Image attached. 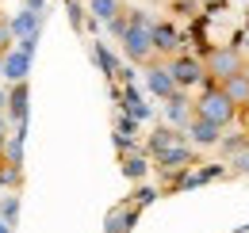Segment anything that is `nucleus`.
I'll return each instance as SVG.
<instances>
[{
    "instance_id": "bb28decb",
    "label": "nucleus",
    "mask_w": 249,
    "mask_h": 233,
    "mask_svg": "<svg viewBox=\"0 0 249 233\" xmlns=\"http://www.w3.org/2000/svg\"><path fill=\"white\" fill-rule=\"evenodd\" d=\"M242 111H246V115H249V103H246V107H242Z\"/></svg>"
},
{
    "instance_id": "f03ea898",
    "label": "nucleus",
    "mask_w": 249,
    "mask_h": 233,
    "mask_svg": "<svg viewBox=\"0 0 249 233\" xmlns=\"http://www.w3.org/2000/svg\"><path fill=\"white\" fill-rule=\"evenodd\" d=\"M196 118H207V122H215V126H234L238 122V107L226 100V92L211 81H203L199 88V96H196Z\"/></svg>"
},
{
    "instance_id": "6e6552de",
    "label": "nucleus",
    "mask_w": 249,
    "mask_h": 233,
    "mask_svg": "<svg viewBox=\"0 0 249 233\" xmlns=\"http://www.w3.org/2000/svg\"><path fill=\"white\" fill-rule=\"evenodd\" d=\"M146 88L154 92L157 100H169V96H177V92H180L177 81H173V73H169V65H165V61H157V58L146 65Z\"/></svg>"
},
{
    "instance_id": "9b49d317",
    "label": "nucleus",
    "mask_w": 249,
    "mask_h": 233,
    "mask_svg": "<svg viewBox=\"0 0 249 233\" xmlns=\"http://www.w3.org/2000/svg\"><path fill=\"white\" fill-rule=\"evenodd\" d=\"M138 214H142V210L134 203H119L107 218H104V233H130L138 226Z\"/></svg>"
},
{
    "instance_id": "6ab92c4d",
    "label": "nucleus",
    "mask_w": 249,
    "mask_h": 233,
    "mask_svg": "<svg viewBox=\"0 0 249 233\" xmlns=\"http://www.w3.org/2000/svg\"><path fill=\"white\" fill-rule=\"evenodd\" d=\"M16 218H19V195H8V199L0 203V222L16 230Z\"/></svg>"
},
{
    "instance_id": "1a4fd4ad",
    "label": "nucleus",
    "mask_w": 249,
    "mask_h": 233,
    "mask_svg": "<svg viewBox=\"0 0 249 233\" xmlns=\"http://www.w3.org/2000/svg\"><path fill=\"white\" fill-rule=\"evenodd\" d=\"M150 42H154V58H177L180 54V31L173 23H154Z\"/></svg>"
},
{
    "instance_id": "f257e3e1",
    "label": "nucleus",
    "mask_w": 249,
    "mask_h": 233,
    "mask_svg": "<svg viewBox=\"0 0 249 233\" xmlns=\"http://www.w3.org/2000/svg\"><path fill=\"white\" fill-rule=\"evenodd\" d=\"M126 19H130V27H126V34L119 38L123 42V58L134 61V65H150L154 61V42H150V19L138 12V8H126Z\"/></svg>"
},
{
    "instance_id": "0eeeda50",
    "label": "nucleus",
    "mask_w": 249,
    "mask_h": 233,
    "mask_svg": "<svg viewBox=\"0 0 249 233\" xmlns=\"http://www.w3.org/2000/svg\"><path fill=\"white\" fill-rule=\"evenodd\" d=\"M196 118V100L188 96V92H177V96H169L165 100V122L169 126H177V130H188V122Z\"/></svg>"
},
{
    "instance_id": "a211bd4d",
    "label": "nucleus",
    "mask_w": 249,
    "mask_h": 233,
    "mask_svg": "<svg viewBox=\"0 0 249 233\" xmlns=\"http://www.w3.org/2000/svg\"><path fill=\"white\" fill-rule=\"evenodd\" d=\"M89 8H92L96 19H104V23H111L119 12H123V0H89Z\"/></svg>"
},
{
    "instance_id": "f3484780",
    "label": "nucleus",
    "mask_w": 249,
    "mask_h": 233,
    "mask_svg": "<svg viewBox=\"0 0 249 233\" xmlns=\"http://www.w3.org/2000/svg\"><path fill=\"white\" fill-rule=\"evenodd\" d=\"M119 96H123V107H126V115L134 118V122H142V118H150V103H142V96H138V88H130V84H126L123 92H119Z\"/></svg>"
},
{
    "instance_id": "4468645a",
    "label": "nucleus",
    "mask_w": 249,
    "mask_h": 233,
    "mask_svg": "<svg viewBox=\"0 0 249 233\" xmlns=\"http://www.w3.org/2000/svg\"><path fill=\"white\" fill-rule=\"evenodd\" d=\"M27 73H31V54H23L19 46H16L12 54H4V77H8L12 84H23Z\"/></svg>"
},
{
    "instance_id": "a878e982",
    "label": "nucleus",
    "mask_w": 249,
    "mask_h": 233,
    "mask_svg": "<svg viewBox=\"0 0 249 233\" xmlns=\"http://www.w3.org/2000/svg\"><path fill=\"white\" fill-rule=\"evenodd\" d=\"M0 233H12V226H4V222H0Z\"/></svg>"
},
{
    "instance_id": "39448f33",
    "label": "nucleus",
    "mask_w": 249,
    "mask_h": 233,
    "mask_svg": "<svg viewBox=\"0 0 249 233\" xmlns=\"http://www.w3.org/2000/svg\"><path fill=\"white\" fill-rule=\"evenodd\" d=\"M192 168H196V149L188 146V142L157 157V172H161V180H169L173 187H177V183H180V176L192 172Z\"/></svg>"
},
{
    "instance_id": "f8f14e48",
    "label": "nucleus",
    "mask_w": 249,
    "mask_h": 233,
    "mask_svg": "<svg viewBox=\"0 0 249 233\" xmlns=\"http://www.w3.org/2000/svg\"><path fill=\"white\" fill-rule=\"evenodd\" d=\"M31 88H27V81L23 84H12V92H8V111L4 115H12V122L16 126H27V111H31Z\"/></svg>"
},
{
    "instance_id": "5701e85b",
    "label": "nucleus",
    "mask_w": 249,
    "mask_h": 233,
    "mask_svg": "<svg viewBox=\"0 0 249 233\" xmlns=\"http://www.w3.org/2000/svg\"><path fill=\"white\" fill-rule=\"evenodd\" d=\"M115 134H123V138H134V134H138V122H134L130 115H119V118H115Z\"/></svg>"
},
{
    "instance_id": "393cba45",
    "label": "nucleus",
    "mask_w": 249,
    "mask_h": 233,
    "mask_svg": "<svg viewBox=\"0 0 249 233\" xmlns=\"http://www.w3.org/2000/svg\"><path fill=\"white\" fill-rule=\"evenodd\" d=\"M8 146V115H0V149Z\"/></svg>"
},
{
    "instance_id": "ddd939ff",
    "label": "nucleus",
    "mask_w": 249,
    "mask_h": 233,
    "mask_svg": "<svg viewBox=\"0 0 249 233\" xmlns=\"http://www.w3.org/2000/svg\"><path fill=\"white\" fill-rule=\"evenodd\" d=\"M218 88H222V92H226V100H230V103L242 111V107L249 103V65L242 69V73H234L230 81H222Z\"/></svg>"
},
{
    "instance_id": "412c9836",
    "label": "nucleus",
    "mask_w": 249,
    "mask_h": 233,
    "mask_svg": "<svg viewBox=\"0 0 249 233\" xmlns=\"http://www.w3.org/2000/svg\"><path fill=\"white\" fill-rule=\"evenodd\" d=\"M12 42H16V34H12V23H8V19H0V58L16 50Z\"/></svg>"
},
{
    "instance_id": "cd10ccee",
    "label": "nucleus",
    "mask_w": 249,
    "mask_h": 233,
    "mask_svg": "<svg viewBox=\"0 0 249 233\" xmlns=\"http://www.w3.org/2000/svg\"><path fill=\"white\" fill-rule=\"evenodd\" d=\"M207 4H215V0H207Z\"/></svg>"
},
{
    "instance_id": "aec40b11",
    "label": "nucleus",
    "mask_w": 249,
    "mask_h": 233,
    "mask_svg": "<svg viewBox=\"0 0 249 233\" xmlns=\"http://www.w3.org/2000/svg\"><path fill=\"white\" fill-rule=\"evenodd\" d=\"M96 65H100L107 77H115V73H119V69H115V58H111V50H107L104 42H96Z\"/></svg>"
},
{
    "instance_id": "4be33fe9",
    "label": "nucleus",
    "mask_w": 249,
    "mask_h": 233,
    "mask_svg": "<svg viewBox=\"0 0 249 233\" xmlns=\"http://www.w3.org/2000/svg\"><path fill=\"white\" fill-rule=\"evenodd\" d=\"M157 195H161V191H157V187H138V191H134V199H130V203L138 206V210H142V206H150L157 199Z\"/></svg>"
},
{
    "instance_id": "7ed1b4c3",
    "label": "nucleus",
    "mask_w": 249,
    "mask_h": 233,
    "mask_svg": "<svg viewBox=\"0 0 249 233\" xmlns=\"http://www.w3.org/2000/svg\"><path fill=\"white\" fill-rule=\"evenodd\" d=\"M203 69H207V81L211 84H222V81H230L234 73L246 69V54L238 46H215V50H207Z\"/></svg>"
},
{
    "instance_id": "2eb2a0df",
    "label": "nucleus",
    "mask_w": 249,
    "mask_h": 233,
    "mask_svg": "<svg viewBox=\"0 0 249 233\" xmlns=\"http://www.w3.org/2000/svg\"><path fill=\"white\" fill-rule=\"evenodd\" d=\"M146 172H150V153L142 149H134V153H126L123 157V176L126 180H146Z\"/></svg>"
},
{
    "instance_id": "20e7f679",
    "label": "nucleus",
    "mask_w": 249,
    "mask_h": 233,
    "mask_svg": "<svg viewBox=\"0 0 249 233\" xmlns=\"http://www.w3.org/2000/svg\"><path fill=\"white\" fill-rule=\"evenodd\" d=\"M165 65H169V73H173V81H177V88H180V92H188V88H203V81H207L203 58L177 54V58H169Z\"/></svg>"
},
{
    "instance_id": "423d86ee",
    "label": "nucleus",
    "mask_w": 249,
    "mask_h": 233,
    "mask_svg": "<svg viewBox=\"0 0 249 233\" xmlns=\"http://www.w3.org/2000/svg\"><path fill=\"white\" fill-rule=\"evenodd\" d=\"M188 146L192 149H218V142H222V126H215V122H207V118H192L184 130Z\"/></svg>"
},
{
    "instance_id": "b1692460",
    "label": "nucleus",
    "mask_w": 249,
    "mask_h": 233,
    "mask_svg": "<svg viewBox=\"0 0 249 233\" xmlns=\"http://www.w3.org/2000/svg\"><path fill=\"white\" fill-rule=\"evenodd\" d=\"M230 168H234L238 176H246V180H249V149L242 153V157H234V161H230Z\"/></svg>"
},
{
    "instance_id": "dca6fc26",
    "label": "nucleus",
    "mask_w": 249,
    "mask_h": 233,
    "mask_svg": "<svg viewBox=\"0 0 249 233\" xmlns=\"http://www.w3.org/2000/svg\"><path fill=\"white\" fill-rule=\"evenodd\" d=\"M249 149V134H222L218 142V153H222V165H230L234 157H242Z\"/></svg>"
},
{
    "instance_id": "9d476101",
    "label": "nucleus",
    "mask_w": 249,
    "mask_h": 233,
    "mask_svg": "<svg viewBox=\"0 0 249 233\" xmlns=\"http://www.w3.org/2000/svg\"><path fill=\"white\" fill-rule=\"evenodd\" d=\"M188 138H184V130H177V126H169V122H161V126H157L154 134H150V138H146V153H150V157H161V153H169V149H177V146H184Z\"/></svg>"
}]
</instances>
